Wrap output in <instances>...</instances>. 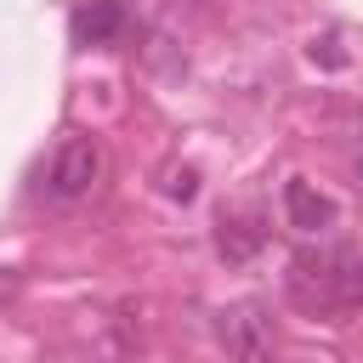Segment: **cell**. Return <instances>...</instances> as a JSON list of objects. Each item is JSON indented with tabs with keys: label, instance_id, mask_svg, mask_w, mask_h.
<instances>
[{
	"label": "cell",
	"instance_id": "cell-1",
	"mask_svg": "<svg viewBox=\"0 0 363 363\" xmlns=\"http://www.w3.org/2000/svg\"><path fill=\"white\" fill-rule=\"evenodd\" d=\"M289 295L306 312H346L363 301L357 278H352V255H312V250H301L289 261Z\"/></svg>",
	"mask_w": 363,
	"mask_h": 363
},
{
	"label": "cell",
	"instance_id": "cell-2",
	"mask_svg": "<svg viewBox=\"0 0 363 363\" xmlns=\"http://www.w3.org/2000/svg\"><path fill=\"white\" fill-rule=\"evenodd\" d=\"M96 182H102V142L85 136V130L62 136L57 153H51V164H45V193L62 199V204H74V199H85Z\"/></svg>",
	"mask_w": 363,
	"mask_h": 363
},
{
	"label": "cell",
	"instance_id": "cell-3",
	"mask_svg": "<svg viewBox=\"0 0 363 363\" xmlns=\"http://www.w3.org/2000/svg\"><path fill=\"white\" fill-rule=\"evenodd\" d=\"M216 335L233 363H267V318L255 306H227L216 318Z\"/></svg>",
	"mask_w": 363,
	"mask_h": 363
},
{
	"label": "cell",
	"instance_id": "cell-4",
	"mask_svg": "<svg viewBox=\"0 0 363 363\" xmlns=\"http://www.w3.org/2000/svg\"><path fill=\"white\" fill-rule=\"evenodd\" d=\"M125 28H130V11H125V0H85V6L68 17V34H74V45H113Z\"/></svg>",
	"mask_w": 363,
	"mask_h": 363
},
{
	"label": "cell",
	"instance_id": "cell-5",
	"mask_svg": "<svg viewBox=\"0 0 363 363\" xmlns=\"http://www.w3.org/2000/svg\"><path fill=\"white\" fill-rule=\"evenodd\" d=\"M284 210H289V227H301V233L335 227V204H329L312 182H284Z\"/></svg>",
	"mask_w": 363,
	"mask_h": 363
},
{
	"label": "cell",
	"instance_id": "cell-6",
	"mask_svg": "<svg viewBox=\"0 0 363 363\" xmlns=\"http://www.w3.org/2000/svg\"><path fill=\"white\" fill-rule=\"evenodd\" d=\"M164 193H170V199H193V193H199V176H193V170H170Z\"/></svg>",
	"mask_w": 363,
	"mask_h": 363
}]
</instances>
